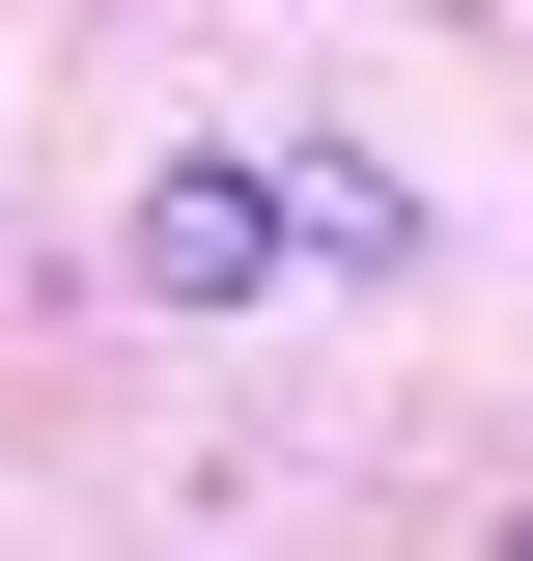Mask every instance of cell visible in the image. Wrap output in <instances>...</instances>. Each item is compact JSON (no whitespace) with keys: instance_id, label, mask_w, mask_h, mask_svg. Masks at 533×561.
Wrapping results in <instances>:
<instances>
[{"instance_id":"obj_1","label":"cell","mask_w":533,"mask_h":561,"mask_svg":"<svg viewBox=\"0 0 533 561\" xmlns=\"http://www.w3.org/2000/svg\"><path fill=\"white\" fill-rule=\"evenodd\" d=\"M281 253H309L281 169H169V197H140V280H169V309H281Z\"/></svg>"},{"instance_id":"obj_2","label":"cell","mask_w":533,"mask_h":561,"mask_svg":"<svg viewBox=\"0 0 533 561\" xmlns=\"http://www.w3.org/2000/svg\"><path fill=\"white\" fill-rule=\"evenodd\" d=\"M281 225L365 253V280H421V169H365V140H281Z\"/></svg>"}]
</instances>
